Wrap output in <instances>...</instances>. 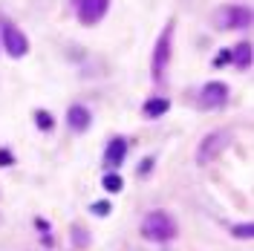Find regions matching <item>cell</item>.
<instances>
[{
    "instance_id": "14",
    "label": "cell",
    "mask_w": 254,
    "mask_h": 251,
    "mask_svg": "<svg viewBox=\"0 0 254 251\" xmlns=\"http://www.w3.org/2000/svg\"><path fill=\"white\" fill-rule=\"evenodd\" d=\"M90 211H93V214H98V217H107V214H110V202H107V199H101V202H95Z\"/></svg>"
},
{
    "instance_id": "8",
    "label": "cell",
    "mask_w": 254,
    "mask_h": 251,
    "mask_svg": "<svg viewBox=\"0 0 254 251\" xmlns=\"http://www.w3.org/2000/svg\"><path fill=\"white\" fill-rule=\"evenodd\" d=\"M125 153H127V142L125 139H110L107 150H104V165L107 167H119L125 162Z\"/></svg>"
},
{
    "instance_id": "12",
    "label": "cell",
    "mask_w": 254,
    "mask_h": 251,
    "mask_svg": "<svg viewBox=\"0 0 254 251\" xmlns=\"http://www.w3.org/2000/svg\"><path fill=\"white\" fill-rule=\"evenodd\" d=\"M122 185H125V182H122V176H119V173H107V176H104V188L110 190V193H119Z\"/></svg>"
},
{
    "instance_id": "15",
    "label": "cell",
    "mask_w": 254,
    "mask_h": 251,
    "mask_svg": "<svg viewBox=\"0 0 254 251\" xmlns=\"http://www.w3.org/2000/svg\"><path fill=\"white\" fill-rule=\"evenodd\" d=\"M234 234H240V237H252L254 225H249V222H246V225H237V228H234Z\"/></svg>"
},
{
    "instance_id": "9",
    "label": "cell",
    "mask_w": 254,
    "mask_h": 251,
    "mask_svg": "<svg viewBox=\"0 0 254 251\" xmlns=\"http://www.w3.org/2000/svg\"><path fill=\"white\" fill-rule=\"evenodd\" d=\"M66 125L72 127L75 133H84V130L90 127V110H87V107H69V113H66Z\"/></svg>"
},
{
    "instance_id": "10",
    "label": "cell",
    "mask_w": 254,
    "mask_h": 251,
    "mask_svg": "<svg viewBox=\"0 0 254 251\" xmlns=\"http://www.w3.org/2000/svg\"><path fill=\"white\" fill-rule=\"evenodd\" d=\"M228 58L234 61V66H240V69L252 66V43H249V41L237 43V46H234V52H228Z\"/></svg>"
},
{
    "instance_id": "11",
    "label": "cell",
    "mask_w": 254,
    "mask_h": 251,
    "mask_svg": "<svg viewBox=\"0 0 254 251\" xmlns=\"http://www.w3.org/2000/svg\"><path fill=\"white\" fill-rule=\"evenodd\" d=\"M168 110H170V101L168 98H150V101H145V116H150V119L165 116Z\"/></svg>"
},
{
    "instance_id": "1",
    "label": "cell",
    "mask_w": 254,
    "mask_h": 251,
    "mask_svg": "<svg viewBox=\"0 0 254 251\" xmlns=\"http://www.w3.org/2000/svg\"><path fill=\"white\" fill-rule=\"evenodd\" d=\"M142 234L150 243H168V240L176 237V222L170 220L165 211H153V214H148L145 222H142Z\"/></svg>"
},
{
    "instance_id": "13",
    "label": "cell",
    "mask_w": 254,
    "mask_h": 251,
    "mask_svg": "<svg viewBox=\"0 0 254 251\" xmlns=\"http://www.w3.org/2000/svg\"><path fill=\"white\" fill-rule=\"evenodd\" d=\"M35 119H38V127H41V130H52V127H55L52 116H49V113H43V110H38V116H35Z\"/></svg>"
},
{
    "instance_id": "4",
    "label": "cell",
    "mask_w": 254,
    "mask_h": 251,
    "mask_svg": "<svg viewBox=\"0 0 254 251\" xmlns=\"http://www.w3.org/2000/svg\"><path fill=\"white\" fill-rule=\"evenodd\" d=\"M3 46L12 58H23L29 52V38L18 29L15 23H3Z\"/></svg>"
},
{
    "instance_id": "5",
    "label": "cell",
    "mask_w": 254,
    "mask_h": 251,
    "mask_svg": "<svg viewBox=\"0 0 254 251\" xmlns=\"http://www.w3.org/2000/svg\"><path fill=\"white\" fill-rule=\"evenodd\" d=\"M228 130H220V133H211V136H205L202 139V145H199V150H196V162L199 165H205V162H211V159L220 153L222 147L228 145Z\"/></svg>"
},
{
    "instance_id": "16",
    "label": "cell",
    "mask_w": 254,
    "mask_h": 251,
    "mask_svg": "<svg viewBox=\"0 0 254 251\" xmlns=\"http://www.w3.org/2000/svg\"><path fill=\"white\" fill-rule=\"evenodd\" d=\"M15 159H12V153L9 150H0V167H6V165H12Z\"/></svg>"
},
{
    "instance_id": "2",
    "label": "cell",
    "mask_w": 254,
    "mask_h": 251,
    "mask_svg": "<svg viewBox=\"0 0 254 251\" xmlns=\"http://www.w3.org/2000/svg\"><path fill=\"white\" fill-rule=\"evenodd\" d=\"M214 21L220 29H246V26H252V12L246 6H222L217 9Z\"/></svg>"
},
{
    "instance_id": "6",
    "label": "cell",
    "mask_w": 254,
    "mask_h": 251,
    "mask_svg": "<svg viewBox=\"0 0 254 251\" xmlns=\"http://www.w3.org/2000/svg\"><path fill=\"white\" fill-rule=\"evenodd\" d=\"M107 6H110V0H81V3H78V18H81V23L93 26L95 21L104 18Z\"/></svg>"
},
{
    "instance_id": "3",
    "label": "cell",
    "mask_w": 254,
    "mask_h": 251,
    "mask_svg": "<svg viewBox=\"0 0 254 251\" xmlns=\"http://www.w3.org/2000/svg\"><path fill=\"white\" fill-rule=\"evenodd\" d=\"M170 43H173V21L162 29L156 41V49H153V75L162 78V72H165V66L170 61Z\"/></svg>"
},
{
    "instance_id": "7",
    "label": "cell",
    "mask_w": 254,
    "mask_h": 251,
    "mask_svg": "<svg viewBox=\"0 0 254 251\" xmlns=\"http://www.w3.org/2000/svg\"><path fill=\"white\" fill-rule=\"evenodd\" d=\"M225 98H228V87H225L222 81H211V84L202 87V93H199V104H202V107H222Z\"/></svg>"
}]
</instances>
